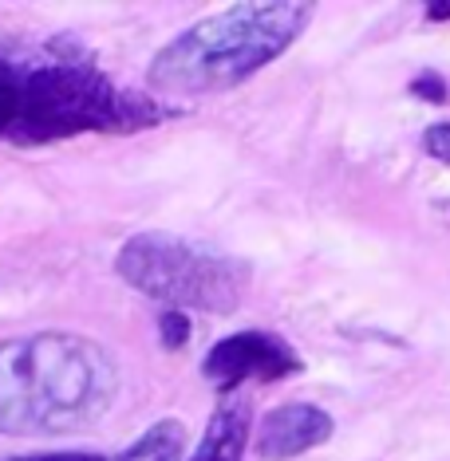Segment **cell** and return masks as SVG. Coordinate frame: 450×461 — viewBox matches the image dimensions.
Masks as SVG:
<instances>
[{
    "label": "cell",
    "instance_id": "6da1fadb",
    "mask_svg": "<svg viewBox=\"0 0 450 461\" xmlns=\"http://www.w3.org/2000/svg\"><path fill=\"white\" fill-rule=\"evenodd\" d=\"M174 119L142 91L119 87L83 48L0 44V142L44 146L76 134H134Z\"/></svg>",
    "mask_w": 450,
    "mask_h": 461
},
{
    "label": "cell",
    "instance_id": "7a4b0ae2",
    "mask_svg": "<svg viewBox=\"0 0 450 461\" xmlns=\"http://www.w3.org/2000/svg\"><path fill=\"white\" fill-rule=\"evenodd\" d=\"M119 394V366L103 343L36 331L0 343V434L60 438L96 426Z\"/></svg>",
    "mask_w": 450,
    "mask_h": 461
},
{
    "label": "cell",
    "instance_id": "3957f363",
    "mask_svg": "<svg viewBox=\"0 0 450 461\" xmlns=\"http://www.w3.org/2000/svg\"><path fill=\"white\" fill-rule=\"evenodd\" d=\"M312 5L265 0V5H229L225 13L197 20L174 36L146 68L154 91L162 95H209L253 79L292 48L308 28Z\"/></svg>",
    "mask_w": 450,
    "mask_h": 461
},
{
    "label": "cell",
    "instance_id": "277c9868",
    "mask_svg": "<svg viewBox=\"0 0 450 461\" xmlns=\"http://www.w3.org/2000/svg\"><path fill=\"white\" fill-rule=\"evenodd\" d=\"M115 272L151 300L170 303L174 312L197 308V312H217L229 316L249 292V272L245 260L214 253L206 245L182 240L174 233H134L115 257Z\"/></svg>",
    "mask_w": 450,
    "mask_h": 461
},
{
    "label": "cell",
    "instance_id": "5b68a950",
    "mask_svg": "<svg viewBox=\"0 0 450 461\" xmlns=\"http://www.w3.org/2000/svg\"><path fill=\"white\" fill-rule=\"evenodd\" d=\"M300 355L280 335L269 331H237L214 343L202 359V375L217 391H234L245 383H277L300 371Z\"/></svg>",
    "mask_w": 450,
    "mask_h": 461
},
{
    "label": "cell",
    "instance_id": "8992f818",
    "mask_svg": "<svg viewBox=\"0 0 450 461\" xmlns=\"http://www.w3.org/2000/svg\"><path fill=\"white\" fill-rule=\"evenodd\" d=\"M332 422L328 411L312 402H285V406H273L257 426V438H253V449L257 457L265 461H289L305 449H317L332 438Z\"/></svg>",
    "mask_w": 450,
    "mask_h": 461
},
{
    "label": "cell",
    "instance_id": "52a82bcc",
    "mask_svg": "<svg viewBox=\"0 0 450 461\" xmlns=\"http://www.w3.org/2000/svg\"><path fill=\"white\" fill-rule=\"evenodd\" d=\"M245 449H249V402L234 398V402L214 411L190 461H242Z\"/></svg>",
    "mask_w": 450,
    "mask_h": 461
},
{
    "label": "cell",
    "instance_id": "ba28073f",
    "mask_svg": "<svg viewBox=\"0 0 450 461\" xmlns=\"http://www.w3.org/2000/svg\"><path fill=\"white\" fill-rule=\"evenodd\" d=\"M182 457H186V426L178 418H162L131 449H123L111 461H182Z\"/></svg>",
    "mask_w": 450,
    "mask_h": 461
},
{
    "label": "cell",
    "instance_id": "9c48e42d",
    "mask_svg": "<svg viewBox=\"0 0 450 461\" xmlns=\"http://www.w3.org/2000/svg\"><path fill=\"white\" fill-rule=\"evenodd\" d=\"M159 335H162V348L166 351H178L190 343V320H186V312H162L159 320Z\"/></svg>",
    "mask_w": 450,
    "mask_h": 461
},
{
    "label": "cell",
    "instance_id": "30bf717a",
    "mask_svg": "<svg viewBox=\"0 0 450 461\" xmlns=\"http://www.w3.org/2000/svg\"><path fill=\"white\" fill-rule=\"evenodd\" d=\"M423 150L431 154L435 162L450 166V122H431V127L423 131Z\"/></svg>",
    "mask_w": 450,
    "mask_h": 461
},
{
    "label": "cell",
    "instance_id": "8fae6325",
    "mask_svg": "<svg viewBox=\"0 0 450 461\" xmlns=\"http://www.w3.org/2000/svg\"><path fill=\"white\" fill-rule=\"evenodd\" d=\"M411 95H418L423 103H446V79L438 71H423L411 79Z\"/></svg>",
    "mask_w": 450,
    "mask_h": 461
},
{
    "label": "cell",
    "instance_id": "7c38bea8",
    "mask_svg": "<svg viewBox=\"0 0 450 461\" xmlns=\"http://www.w3.org/2000/svg\"><path fill=\"white\" fill-rule=\"evenodd\" d=\"M0 461H111V457L91 454V449H64V454H28V457H0Z\"/></svg>",
    "mask_w": 450,
    "mask_h": 461
},
{
    "label": "cell",
    "instance_id": "4fadbf2b",
    "mask_svg": "<svg viewBox=\"0 0 450 461\" xmlns=\"http://www.w3.org/2000/svg\"><path fill=\"white\" fill-rule=\"evenodd\" d=\"M427 20H431V24L450 20V0H431V5H427Z\"/></svg>",
    "mask_w": 450,
    "mask_h": 461
}]
</instances>
